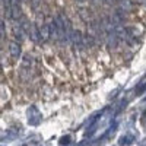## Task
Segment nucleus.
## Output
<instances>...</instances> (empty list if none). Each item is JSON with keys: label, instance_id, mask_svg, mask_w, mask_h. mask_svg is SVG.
I'll return each instance as SVG.
<instances>
[{"label": "nucleus", "instance_id": "39448f33", "mask_svg": "<svg viewBox=\"0 0 146 146\" xmlns=\"http://www.w3.org/2000/svg\"><path fill=\"white\" fill-rule=\"evenodd\" d=\"M69 143H70V137L69 136H64V137L60 139V145H69Z\"/></svg>", "mask_w": 146, "mask_h": 146}, {"label": "nucleus", "instance_id": "20e7f679", "mask_svg": "<svg viewBox=\"0 0 146 146\" xmlns=\"http://www.w3.org/2000/svg\"><path fill=\"white\" fill-rule=\"evenodd\" d=\"M133 140H135V139H133L131 136H121L118 143H120L121 146H129V145H131V142H133Z\"/></svg>", "mask_w": 146, "mask_h": 146}, {"label": "nucleus", "instance_id": "f257e3e1", "mask_svg": "<svg viewBox=\"0 0 146 146\" xmlns=\"http://www.w3.org/2000/svg\"><path fill=\"white\" fill-rule=\"evenodd\" d=\"M28 121H29V124H34V126H36L41 121V114L38 113V110L35 107H31L28 110Z\"/></svg>", "mask_w": 146, "mask_h": 146}, {"label": "nucleus", "instance_id": "423d86ee", "mask_svg": "<svg viewBox=\"0 0 146 146\" xmlns=\"http://www.w3.org/2000/svg\"><path fill=\"white\" fill-rule=\"evenodd\" d=\"M0 32H2V36H5V22L3 21L0 23Z\"/></svg>", "mask_w": 146, "mask_h": 146}, {"label": "nucleus", "instance_id": "f03ea898", "mask_svg": "<svg viewBox=\"0 0 146 146\" xmlns=\"http://www.w3.org/2000/svg\"><path fill=\"white\" fill-rule=\"evenodd\" d=\"M9 53L12 56V58H19L21 57V45L16 41H12L9 44Z\"/></svg>", "mask_w": 146, "mask_h": 146}, {"label": "nucleus", "instance_id": "7ed1b4c3", "mask_svg": "<svg viewBox=\"0 0 146 146\" xmlns=\"http://www.w3.org/2000/svg\"><path fill=\"white\" fill-rule=\"evenodd\" d=\"M48 38H51V32H50V25H42L40 28V40L47 41Z\"/></svg>", "mask_w": 146, "mask_h": 146}]
</instances>
